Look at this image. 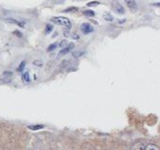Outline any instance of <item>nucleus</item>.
<instances>
[{
	"mask_svg": "<svg viewBox=\"0 0 160 150\" xmlns=\"http://www.w3.org/2000/svg\"><path fill=\"white\" fill-rule=\"evenodd\" d=\"M52 22H54L57 25H59V26L65 27L68 30H70L72 28V23L71 21L66 18V17H62V16H56L52 18Z\"/></svg>",
	"mask_w": 160,
	"mask_h": 150,
	"instance_id": "nucleus-1",
	"label": "nucleus"
},
{
	"mask_svg": "<svg viewBox=\"0 0 160 150\" xmlns=\"http://www.w3.org/2000/svg\"><path fill=\"white\" fill-rule=\"evenodd\" d=\"M80 30H81V31H82L84 34H89V33H91V32H93V30H94L93 27L91 26L90 24H89V23H84V24H82Z\"/></svg>",
	"mask_w": 160,
	"mask_h": 150,
	"instance_id": "nucleus-2",
	"label": "nucleus"
},
{
	"mask_svg": "<svg viewBox=\"0 0 160 150\" xmlns=\"http://www.w3.org/2000/svg\"><path fill=\"white\" fill-rule=\"evenodd\" d=\"M145 146L146 143L142 141H138V142H135L132 145L130 150H145Z\"/></svg>",
	"mask_w": 160,
	"mask_h": 150,
	"instance_id": "nucleus-3",
	"label": "nucleus"
},
{
	"mask_svg": "<svg viewBox=\"0 0 160 150\" xmlns=\"http://www.w3.org/2000/svg\"><path fill=\"white\" fill-rule=\"evenodd\" d=\"M74 47H75V44L73 43H69L68 45H66L65 47H63L61 50H60V52L58 53V56L59 57H62V56H65L66 54H68L69 53L71 50H73L74 49Z\"/></svg>",
	"mask_w": 160,
	"mask_h": 150,
	"instance_id": "nucleus-4",
	"label": "nucleus"
},
{
	"mask_svg": "<svg viewBox=\"0 0 160 150\" xmlns=\"http://www.w3.org/2000/svg\"><path fill=\"white\" fill-rule=\"evenodd\" d=\"M125 4L132 11H136L138 10V4H136V0H125Z\"/></svg>",
	"mask_w": 160,
	"mask_h": 150,
	"instance_id": "nucleus-5",
	"label": "nucleus"
},
{
	"mask_svg": "<svg viewBox=\"0 0 160 150\" xmlns=\"http://www.w3.org/2000/svg\"><path fill=\"white\" fill-rule=\"evenodd\" d=\"M113 8H114V10H115L116 12H118V13H120V14H123V13L125 12L124 8H123L120 3H118L117 1H114V2H113Z\"/></svg>",
	"mask_w": 160,
	"mask_h": 150,
	"instance_id": "nucleus-6",
	"label": "nucleus"
},
{
	"mask_svg": "<svg viewBox=\"0 0 160 150\" xmlns=\"http://www.w3.org/2000/svg\"><path fill=\"white\" fill-rule=\"evenodd\" d=\"M145 150H159V147L154 143H148L145 146Z\"/></svg>",
	"mask_w": 160,
	"mask_h": 150,
	"instance_id": "nucleus-7",
	"label": "nucleus"
},
{
	"mask_svg": "<svg viewBox=\"0 0 160 150\" xmlns=\"http://www.w3.org/2000/svg\"><path fill=\"white\" fill-rule=\"evenodd\" d=\"M8 21L9 22H11V23H14V24H17L18 26H20V27H24L25 25H24V23H21V22H19V21H16V20H14V19H8Z\"/></svg>",
	"mask_w": 160,
	"mask_h": 150,
	"instance_id": "nucleus-8",
	"label": "nucleus"
},
{
	"mask_svg": "<svg viewBox=\"0 0 160 150\" xmlns=\"http://www.w3.org/2000/svg\"><path fill=\"white\" fill-rule=\"evenodd\" d=\"M23 80L27 81V82H28L30 80V79H29V74L28 72H26L24 75H23Z\"/></svg>",
	"mask_w": 160,
	"mask_h": 150,
	"instance_id": "nucleus-9",
	"label": "nucleus"
},
{
	"mask_svg": "<svg viewBox=\"0 0 160 150\" xmlns=\"http://www.w3.org/2000/svg\"><path fill=\"white\" fill-rule=\"evenodd\" d=\"M83 13H84V15H86V16H90V17H91V16H94V14H95L94 11H85Z\"/></svg>",
	"mask_w": 160,
	"mask_h": 150,
	"instance_id": "nucleus-10",
	"label": "nucleus"
},
{
	"mask_svg": "<svg viewBox=\"0 0 160 150\" xmlns=\"http://www.w3.org/2000/svg\"><path fill=\"white\" fill-rule=\"evenodd\" d=\"M99 4H100V2H98V1H93V2L88 3V6H89V7H93V6H97V5H99Z\"/></svg>",
	"mask_w": 160,
	"mask_h": 150,
	"instance_id": "nucleus-11",
	"label": "nucleus"
},
{
	"mask_svg": "<svg viewBox=\"0 0 160 150\" xmlns=\"http://www.w3.org/2000/svg\"><path fill=\"white\" fill-rule=\"evenodd\" d=\"M57 45H58L57 43H53V44H51V45H50V46H49V47L47 48V51H48V52L52 51L53 49H55V48L57 47Z\"/></svg>",
	"mask_w": 160,
	"mask_h": 150,
	"instance_id": "nucleus-12",
	"label": "nucleus"
},
{
	"mask_svg": "<svg viewBox=\"0 0 160 150\" xmlns=\"http://www.w3.org/2000/svg\"><path fill=\"white\" fill-rule=\"evenodd\" d=\"M25 65H26V61H22V62H21V64H20V66L18 67V71H22V70H23V68L25 67Z\"/></svg>",
	"mask_w": 160,
	"mask_h": 150,
	"instance_id": "nucleus-13",
	"label": "nucleus"
},
{
	"mask_svg": "<svg viewBox=\"0 0 160 150\" xmlns=\"http://www.w3.org/2000/svg\"><path fill=\"white\" fill-rule=\"evenodd\" d=\"M52 30H53L52 25H47V26H46V33H49Z\"/></svg>",
	"mask_w": 160,
	"mask_h": 150,
	"instance_id": "nucleus-14",
	"label": "nucleus"
},
{
	"mask_svg": "<svg viewBox=\"0 0 160 150\" xmlns=\"http://www.w3.org/2000/svg\"><path fill=\"white\" fill-rule=\"evenodd\" d=\"M67 43H67V41H65V40H64V41H62V42H60V43H59V46H60L61 48H63V47H65V46L67 45Z\"/></svg>",
	"mask_w": 160,
	"mask_h": 150,
	"instance_id": "nucleus-15",
	"label": "nucleus"
},
{
	"mask_svg": "<svg viewBox=\"0 0 160 150\" xmlns=\"http://www.w3.org/2000/svg\"><path fill=\"white\" fill-rule=\"evenodd\" d=\"M43 126H33V127H29L30 130H40V129H42Z\"/></svg>",
	"mask_w": 160,
	"mask_h": 150,
	"instance_id": "nucleus-16",
	"label": "nucleus"
},
{
	"mask_svg": "<svg viewBox=\"0 0 160 150\" xmlns=\"http://www.w3.org/2000/svg\"><path fill=\"white\" fill-rule=\"evenodd\" d=\"M33 63H34V65H37V66H42V62L41 61H35Z\"/></svg>",
	"mask_w": 160,
	"mask_h": 150,
	"instance_id": "nucleus-17",
	"label": "nucleus"
},
{
	"mask_svg": "<svg viewBox=\"0 0 160 150\" xmlns=\"http://www.w3.org/2000/svg\"><path fill=\"white\" fill-rule=\"evenodd\" d=\"M77 11L76 8H70V9H67V10L64 11H65V12H68V11Z\"/></svg>",
	"mask_w": 160,
	"mask_h": 150,
	"instance_id": "nucleus-18",
	"label": "nucleus"
}]
</instances>
